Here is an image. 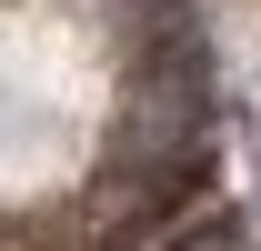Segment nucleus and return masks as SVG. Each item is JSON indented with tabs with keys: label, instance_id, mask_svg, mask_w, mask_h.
<instances>
[{
	"label": "nucleus",
	"instance_id": "obj_1",
	"mask_svg": "<svg viewBox=\"0 0 261 251\" xmlns=\"http://www.w3.org/2000/svg\"><path fill=\"white\" fill-rule=\"evenodd\" d=\"M161 251H241V231H231V221H211V231H181V241H161Z\"/></svg>",
	"mask_w": 261,
	"mask_h": 251
}]
</instances>
